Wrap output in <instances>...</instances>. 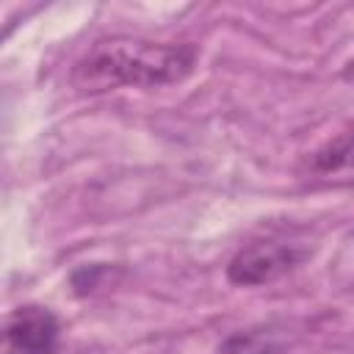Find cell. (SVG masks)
Instances as JSON below:
<instances>
[{
  "mask_svg": "<svg viewBox=\"0 0 354 354\" xmlns=\"http://www.w3.org/2000/svg\"><path fill=\"white\" fill-rule=\"evenodd\" d=\"M199 61L194 41H149L133 36L97 39L72 66L69 83L83 94H102L122 86L160 88L183 83Z\"/></svg>",
  "mask_w": 354,
  "mask_h": 354,
  "instance_id": "6da1fadb",
  "label": "cell"
},
{
  "mask_svg": "<svg viewBox=\"0 0 354 354\" xmlns=\"http://www.w3.org/2000/svg\"><path fill=\"white\" fill-rule=\"evenodd\" d=\"M304 257L307 249L290 241H254L232 254V260L227 263V279L238 288L268 285L301 266Z\"/></svg>",
  "mask_w": 354,
  "mask_h": 354,
  "instance_id": "7a4b0ae2",
  "label": "cell"
},
{
  "mask_svg": "<svg viewBox=\"0 0 354 354\" xmlns=\"http://www.w3.org/2000/svg\"><path fill=\"white\" fill-rule=\"evenodd\" d=\"M61 340L58 318L41 304H22L6 318L8 354H55Z\"/></svg>",
  "mask_w": 354,
  "mask_h": 354,
  "instance_id": "3957f363",
  "label": "cell"
},
{
  "mask_svg": "<svg viewBox=\"0 0 354 354\" xmlns=\"http://www.w3.org/2000/svg\"><path fill=\"white\" fill-rule=\"evenodd\" d=\"M304 174L321 185H354V124L313 149L304 160Z\"/></svg>",
  "mask_w": 354,
  "mask_h": 354,
  "instance_id": "277c9868",
  "label": "cell"
},
{
  "mask_svg": "<svg viewBox=\"0 0 354 354\" xmlns=\"http://www.w3.org/2000/svg\"><path fill=\"white\" fill-rule=\"evenodd\" d=\"M288 348V332L277 324H260L249 329H238L224 337L216 354H282Z\"/></svg>",
  "mask_w": 354,
  "mask_h": 354,
  "instance_id": "5b68a950",
  "label": "cell"
},
{
  "mask_svg": "<svg viewBox=\"0 0 354 354\" xmlns=\"http://www.w3.org/2000/svg\"><path fill=\"white\" fill-rule=\"evenodd\" d=\"M340 77H343L346 83H351V86H354V58H348V61L343 64V69H340Z\"/></svg>",
  "mask_w": 354,
  "mask_h": 354,
  "instance_id": "8992f818",
  "label": "cell"
}]
</instances>
